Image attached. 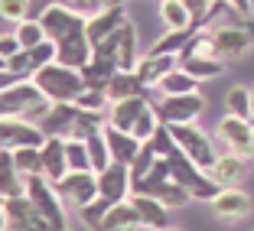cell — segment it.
Returning a JSON list of instances; mask_svg holds the SVG:
<instances>
[{"label":"cell","mask_w":254,"mask_h":231,"mask_svg":"<svg viewBox=\"0 0 254 231\" xmlns=\"http://www.w3.org/2000/svg\"><path fill=\"white\" fill-rule=\"evenodd\" d=\"M30 82L39 88V95H43L49 105H75V98L85 91L82 72H72V68L56 65V62L46 65V68H39Z\"/></svg>","instance_id":"6da1fadb"},{"label":"cell","mask_w":254,"mask_h":231,"mask_svg":"<svg viewBox=\"0 0 254 231\" xmlns=\"http://www.w3.org/2000/svg\"><path fill=\"white\" fill-rule=\"evenodd\" d=\"M170 134H173V143H176V150H180V153L195 166V170L209 173L212 166H215L218 150H215V140H212V134H205V130H202V127H195V124L170 127Z\"/></svg>","instance_id":"7a4b0ae2"},{"label":"cell","mask_w":254,"mask_h":231,"mask_svg":"<svg viewBox=\"0 0 254 231\" xmlns=\"http://www.w3.org/2000/svg\"><path fill=\"white\" fill-rule=\"evenodd\" d=\"M39 26H43L46 39L53 46H68V43L85 39V16L72 13L65 3H49L39 13Z\"/></svg>","instance_id":"3957f363"},{"label":"cell","mask_w":254,"mask_h":231,"mask_svg":"<svg viewBox=\"0 0 254 231\" xmlns=\"http://www.w3.org/2000/svg\"><path fill=\"white\" fill-rule=\"evenodd\" d=\"M26 199L33 202L36 215L46 222V228H49V231H68V222H65V205L59 202L56 189L49 186V182H46L43 176L26 179Z\"/></svg>","instance_id":"277c9868"},{"label":"cell","mask_w":254,"mask_h":231,"mask_svg":"<svg viewBox=\"0 0 254 231\" xmlns=\"http://www.w3.org/2000/svg\"><path fill=\"white\" fill-rule=\"evenodd\" d=\"M166 163H170V176L176 186H183L189 192V199H199V202H212V195L218 192V186L212 182L209 176L202 170H195L192 163H189L186 157H183L180 150H173L170 157H166Z\"/></svg>","instance_id":"5b68a950"},{"label":"cell","mask_w":254,"mask_h":231,"mask_svg":"<svg viewBox=\"0 0 254 231\" xmlns=\"http://www.w3.org/2000/svg\"><path fill=\"white\" fill-rule=\"evenodd\" d=\"M95 56H105V59H111L114 65H118V72H134L137 68V30H134V23L127 20L124 26H121L114 36H108L101 46H95L91 49Z\"/></svg>","instance_id":"8992f818"},{"label":"cell","mask_w":254,"mask_h":231,"mask_svg":"<svg viewBox=\"0 0 254 231\" xmlns=\"http://www.w3.org/2000/svg\"><path fill=\"white\" fill-rule=\"evenodd\" d=\"M205 111V98L199 95H183V98H163L157 105V117L163 127H183V124H195Z\"/></svg>","instance_id":"52a82bcc"},{"label":"cell","mask_w":254,"mask_h":231,"mask_svg":"<svg viewBox=\"0 0 254 231\" xmlns=\"http://www.w3.org/2000/svg\"><path fill=\"white\" fill-rule=\"evenodd\" d=\"M46 98L33 82H20L13 88L0 91V120H26V114L36 105H43Z\"/></svg>","instance_id":"ba28073f"},{"label":"cell","mask_w":254,"mask_h":231,"mask_svg":"<svg viewBox=\"0 0 254 231\" xmlns=\"http://www.w3.org/2000/svg\"><path fill=\"white\" fill-rule=\"evenodd\" d=\"M56 195H59L62 205H72V209H85L88 202L98 199V176L95 173H68L56 182Z\"/></svg>","instance_id":"9c48e42d"},{"label":"cell","mask_w":254,"mask_h":231,"mask_svg":"<svg viewBox=\"0 0 254 231\" xmlns=\"http://www.w3.org/2000/svg\"><path fill=\"white\" fill-rule=\"evenodd\" d=\"M251 130L254 124L251 120H241V117H228L225 114L215 127V137L222 143V153H235V157L248 160L251 157Z\"/></svg>","instance_id":"30bf717a"},{"label":"cell","mask_w":254,"mask_h":231,"mask_svg":"<svg viewBox=\"0 0 254 231\" xmlns=\"http://www.w3.org/2000/svg\"><path fill=\"white\" fill-rule=\"evenodd\" d=\"M212 215L218 218V222L225 225H235V222H245L248 215H251V195L245 192V189H218L215 195H212L209 202Z\"/></svg>","instance_id":"8fae6325"},{"label":"cell","mask_w":254,"mask_h":231,"mask_svg":"<svg viewBox=\"0 0 254 231\" xmlns=\"http://www.w3.org/2000/svg\"><path fill=\"white\" fill-rule=\"evenodd\" d=\"M124 23H127V7L124 3H105L101 13H95L91 20H85V39H88V46L95 49V46H101L108 36H114Z\"/></svg>","instance_id":"7c38bea8"},{"label":"cell","mask_w":254,"mask_h":231,"mask_svg":"<svg viewBox=\"0 0 254 231\" xmlns=\"http://www.w3.org/2000/svg\"><path fill=\"white\" fill-rule=\"evenodd\" d=\"M212 33V46H215V56L222 62L228 59H238V56H245L248 49H251V33L245 30V26H232V23H225V26H218V30H209Z\"/></svg>","instance_id":"4fadbf2b"},{"label":"cell","mask_w":254,"mask_h":231,"mask_svg":"<svg viewBox=\"0 0 254 231\" xmlns=\"http://www.w3.org/2000/svg\"><path fill=\"white\" fill-rule=\"evenodd\" d=\"M98 199L111 202V205L130 199V173H127V166L111 163L105 173H98Z\"/></svg>","instance_id":"5bb4252c"},{"label":"cell","mask_w":254,"mask_h":231,"mask_svg":"<svg viewBox=\"0 0 254 231\" xmlns=\"http://www.w3.org/2000/svg\"><path fill=\"white\" fill-rule=\"evenodd\" d=\"M39 160H43V179L49 186H56L62 176H68L65 140H62V137H46L43 147H39Z\"/></svg>","instance_id":"9a60e30c"},{"label":"cell","mask_w":254,"mask_h":231,"mask_svg":"<svg viewBox=\"0 0 254 231\" xmlns=\"http://www.w3.org/2000/svg\"><path fill=\"white\" fill-rule=\"evenodd\" d=\"M180 65V59H173V56H140V59H137V68H134V75L137 78H140V85L143 88H157L160 82H163L166 75L173 72V68Z\"/></svg>","instance_id":"2e32d148"},{"label":"cell","mask_w":254,"mask_h":231,"mask_svg":"<svg viewBox=\"0 0 254 231\" xmlns=\"http://www.w3.org/2000/svg\"><path fill=\"white\" fill-rule=\"evenodd\" d=\"M101 137H105V147H108L111 163H121V166L130 170V163H134L137 153H140V143H137L130 134H121V130H114V127H108V124H105V130H101Z\"/></svg>","instance_id":"e0dca14e"},{"label":"cell","mask_w":254,"mask_h":231,"mask_svg":"<svg viewBox=\"0 0 254 231\" xmlns=\"http://www.w3.org/2000/svg\"><path fill=\"white\" fill-rule=\"evenodd\" d=\"M245 170H248V160L235 157V153H218L215 166L209 170V179L218 189H235L245 179Z\"/></svg>","instance_id":"ac0fdd59"},{"label":"cell","mask_w":254,"mask_h":231,"mask_svg":"<svg viewBox=\"0 0 254 231\" xmlns=\"http://www.w3.org/2000/svg\"><path fill=\"white\" fill-rule=\"evenodd\" d=\"M127 202L134 205L140 228H150V231H166L170 228V212H166L157 199H150V195H130Z\"/></svg>","instance_id":"d6986e66"},{"label":"cell","mask_w":254,"mask_h":231,"mask_svg":"<svg viewBox=\"0 0 254 231\" xmlns=\"http://www.w3.org/2000/svg\"><path fill=\"white\" fill-rule=\"evenodd\" d=\"M105 98H108V105H118V101H130V98H150V88H143L134 72H118L108 82Z\"/></svg>","instance_id":"ffe728a7"},{"label":"cell","mask_w":254,"mask_h":231,"mask_svg":"<svg viewBox=\"0 0 254 231\" xmlns=\"http://www.w3.org/2000/svg\"><path fill=\"white\" fill-rule=\"evenodd\" d=\"M147 98H130V101H118V105L108 108V127L121 130V134H130V127L137 124L143 111H147Z\"/></svg>","instance_id":"44dd1931"},{"label":"cell","mask_w":254,"mask_h":231,"mask_svg":"<svg viewBox=\"0 0 254 231\" xmlns=\"http://www.w3.org/2000/svg\"><path fill=\"white\" fill-rule=\"evenodd\" d=\"M75 105H53L49 108V114L43 117V124H39V130H43V137H62L65 140L68 130H72L75 124Z\"/></svg>","instance_id":"7402d4cb"},{"label":"cell","mask_w":254,"mask_h":231,"mask_svg":"<svg viewBox=\"0 0 254 231\" xmlns=\"http://www.w3.org/2000/svg\"><path fill=\"white\" fill-rule=\"evenodd\" d=\"M16 195H26V179L16 173L13 153L0 150V199H16Z\"/></svg>","instance_id":"603a6c76"},{"label":"cell","mask_w":254,"mask_h":231,"mask_svg":"<svg viewBox=\"0 0 254 231\" xmlns=\"http://www.w3.org/2000/svg\"><path fill=\"white\" fill-rule=\"evenodd\" d=\"M114 75H118V65H114L111 59H105V56H95V53H91L88 65L82 68V82H85V88L105 91V88H108V82H111Z\"/></svg>","instance_id":"cb8c5ba5"},{"label":"cell","mask_w":254,"mask_h":231,"mask_svg":"<svg viewBox=\"0 0 254 231\" xmlns=\"http://www.w3.org/2000/svg\"><path fill=\"white\" fill-rule=\"evenodd\" d=\"M157 91L163 98H183V95H199V82H195L192 75H186L180 65L173 68L170 75H166L163 82L157 85Z\"/></svg>","instance_id":"d4e9b609"},{"label":"cell","mask_w":254,"mask_h":231,"mask_svg":"<svg viewBox=\"0 0 254 231\" xmlns=\"http://www.w3.org/2000/svg\"><path fill=\"white\" fill-rule=\"evenodd\" d=\"M140 228V222H137V212L130 202H118V205H111L105 215V222H101V231H137Z\"/></svg>","instance_id":"484cf974"},{"label":"cell","mask_w":254,"mask_h":231,"mask_svg":"<svg viewBox=\"0 0 254 231\" xmlns=\"http://www.w3.org/2000/svg\"><path fill=\"white\" fill-rule=\"evenodd\" d=\"M180 68L186 75H192L195 82H205V78H215L225 72L222 59H202V56H180Z\"/></svg>","instance_id":"4316f807"},{"label":"cell","mask_w":254,"mask_h":231,"mask_svg":"<svg viewBox=\"0 0 254 231\" xmlns=\"http://www.w3.org/2000/svg\"><path fill=\"white\" fill-rule=\"evenodd\" d=\"M160 20L166 23V33L192 30V20H189V10H186L183 0H163L160 3Z\"/></svg>","instance_id":"83f0119b"},{"label":"cell","mask_w":254,"mask_h":231,"mask_svg":"<svg viewBox=\"0 0 254 231\" xmlns=\"http://www.w3.org/2000/svg\"><path fill=\"white\" fill-rule=\"evenodd\" d=\"M105 124H108L105 114H85V111H78V114H75V124H72V130H68L65 140H82V143H85L88 137L101 134V130H105Z\"/></svg>","instance_id":"f1b7e54d"},{"label":"cell","mask_w":254,"mask_h":231,"mask_svg":"<svg viewBox=\"0 0 254 231\" xmlns=\"http://www.w3.org/2000/svg\"><path fill=\"white\" fill-rule=\"evenodd\" d=\"M225 114L251 120V88L248 85H235V88L225 91Z\"/></svg>","instance_id":"f546056e"},{"label":"cell","mask_w":254,"mask_h":231,"mask_svg":"<svg viewBox=\"0 0 254 231\" xmlns=\"http://www.w3.org/2000/svg\"><path fill=\"white\" fill-rule=\"evenodd\" d=\"M13 153V166L23 179H33V176H43V160H39V147H20V150H10Z\"/></svg>","instance_id":"4dcf8cb0"},{"label":"cell","mask_w":254,"mask_h":231,"mask_svg":"<svg viewBox=\"0 0 254 231\" xmlns=\"http://www.w3.org/2000/svg\"><path fill=\"white\" fill-rule=\"evenodd\" d=\"M150 199H157L166 212H170V209H183V205H189V202H192L186 189H183V186H176L173 179H170V182H163V186H157V189H153V192H150Z\"/></svg>","instance_id":"1f68e13d"},{"label":"cell","mask_w":254,"mask_h":231,"mask_svg":"<svg viewBox=\"0 0 254 231\" xmlns=\"http://www.w3.org/2000/svg\"><path fill=\"white\" fill-rule=\"evenodd\" d=\"M189 39H192V30H183V33H163V36L153 43L150 56H173V59H180V53L186 49Z\"/></svg>","instance_id":"d6a6232c"},{"label":"cell","mask_w":254,"mask_h":231,"mask_svg":"<svg viewBox=\"0 0 254 231\" xmlns=\"http://www.w3.org/2000/svg\"><path fill=\"white\" fill-rule=\"evenodd\" d=\"M183 3H186L189 20H192V33H202L205 23H209L218 10H225V3H212V0H183Z\"/></svg>","instance_id":"836d02e7"},{"label":"cell","mask_w":254,"mask_h":231,"mask_svg":"<svg viewBox=\"0 0 254 231\" xmlns=\"http://www.w3.org/2000/svg\"><path fill=\"white\" fill-rule=\"evenodd\" d=\"M85 150H88V163H91V173H105L108 166H111V157H108V147H105V137L95 134L85 140Z\"/></svg>","instance_id":"e575fe53"},{"label":"cell","mask_w":254,"mask_h":231,"mask_svg":"<svg viewBox=\"0 0 254 231\" xmlns=\"http://www.w3.org/2000/svg\"><path fill=\"white\" fill-rule=\"evenodd\" d=\"M157 127H160V117H157V108L147 105V111L137 117V124L130 127V137H134L137 143H150V137L157 134Z\"/></svg>","instance_id":"d590c367"},{"label":"cell","mask_w":254,"mask_h":231,"mask_svg":"<svg viewBox=\"0 0 254 231\" xmlns=\"http://www.w3.org/2000/svg\"><path fill=\"white\" fill-rule=\"evenodd\" d=\"M13 36L23 49H36V46L46 43V33H43V26H39V20H23L13 30Z\"/></svg>","instance_id":"8d00e7d4"},{"label":"cell","mask_w":254,"mask_h":231,"mask_svg":"<svg viewBox=\"0 0 254 231\" xmlns=\"http://www.w3.org/2000/svg\"><path fill=\"white\" fill-rule=\"evenodd\" d=\"M108 98L105 91H98V88H85L82 95L75 98V111H85V114H105L108 111Z\"/></svg>","instance_id":"74e56055"},{"label":"cell","mask_w":254,"mask_h":231,"mask_svg":"<svg viewBox=\"0 0 254 231\" xmlns=\"http://www.w3.org/2000/svg\"><path fill=\"white\" fill-rule=\"evenodd\" d=\"M65 163H68V173H91L88 150H85L82 140H65Z\"/></svg>","instance_id":"f35d334b"},{"label":"cell","mask_w":254,"mask_h":231,"mask_svg":"<svg viewBox=\"0 0 254 231\" xmlns=\"http://www.w3.org/2000/svg\"><path fill=\"white\" fill-rule=\"evenodd\" d=\"M108 209H111V202L95 199V202H88L85 209H78V218L85 222V228H88V231H101V222H105Z\"/></svg>","instance_id":"ab89813d"},{"label":"cell","mask_w":254,"mask_h":231,"mask_svg":"<svg viewBox=\"0 0 254 231\" xmlns=\"http://www.w3.org/2000/svg\"><path fill=\"white\" fill-rule=\"evenodd\" d=\"M150 147H153V157H157V160H166V157H170L173 150H176V143H173V134H170V127L160 124V127H157V134L150 137Z\"/></svg>","instance_id":"60d3db41"},{"label":"cell","mask_w":254,"mask_h":231,"mask_svg":"<svg viewBox=\"0 0 254 231\" xmlns=\"http://www.w3.org/2000/svg\"><path fill=\"white\" fill-rule=\"evenodd\" d=\"M0 16L3 20H13L20 26L26 20V3H20V0H0Z\"/></svg>","instance_id":"b9f144b4"},{"label":"cell","mask_w":254,"mask_h":231,"mask_svg":"<svg viewBox=\"0 0 254 231\" xmlns=\"http://www.w3.org/2000/svg\"><path fill=\"white\" fill-rule=\"evenodd\" d=\"M23 53V46L16 43V36L13 33H0V59H13V56H20Z\"/></svg>","instance_id":"7bdbcfd3"},{"label":"cell","mask_w":254,"mask_h":231,"mask_svg":"<svg viewBox=\"0 0 254 231\" xmlns=\"http://www.w3.org/2000/svg\"><path fill=\"white\" fill-rule=\"evenodd\" d=\"M20 82H26V78H20V75H13V72H0V91L13 88V85H20Z\"/></svg>","instance_id":"ee69618b"},{"label":"cell","mask_w":254,"mask_h":231,"mask_svg":"<svg viewBox=\"0 0 254 231\" xmlns=\"http://www.w3.org/2000/svg\"><path fill=\"white\" fill-rule=\"evenodd\" d=\"M0 231H7V218H3V205H0Z\"/></svg>","instance_id":"f6af8a7d"},{"label":"cell","mask_w":254,"mask_h":231,"mask_svg":"<svg viewBox=\"0 0 254 231\" xmlns=\"http://www.w3.org/2000/svg\"><path fill=\"white\" fill-rule=\"evenodd\" d=\"M251 124H254V85H251Z\"/></svg>","instance_id":"bcb514c9"},{"label":"cell","mask_w":254,"mask_h":231,"mask_svg":"<svg viewBox=\"0 0 254 231\" xmlns=\"http://www.w3.org/2000/svg\"><path fill=\"white\" fill-rule=\"evenodd\" d=\"M26 231H49L46 225H36V228H26Z\"/></svg>","instance_id":"7dc6e473"},{"label":"cell","mask_w":254,"mask_h":231,"mask_svg":"<svg viewBox=\"0 0 254 231\" xmlns=\"http://www.w3.org/2000/svg\"><path fill=\"white\" fill-rule=\"evenodd\" d=\"M0 72H7V59H0Z\"/></svg>","instance_id":"c3c4849f"},{"label":"cell","mask_w":254,"mask_h":231,"mask_svg":"<svg viewBox=\"0 0 254 231\" xmlns=\"http://www.w3.org/2000/svg\"><path fill=\"white\" fill-rule=\"evenodd\" d=\"M251 157H254V130H251Z\"/></svg>","instance_id":"681fc988"},{"label":"cell","mask_w":254,"mask_h":231,"mask_svg":"<svg viewBox=\"0 0 254 231\" xmlns=\"http://www.w3.org/2000/svg\"><path fill=\"white\" fill-rule=\"evenodd\" d=\"M166 231H173V228H166Z\"/></svg>","instance_id":"f907efd6"},{"label":"cell","mask_w":254,"mask_h":231,"mask_svg":"<svg viewBox=\"0 0 254 231\" xmlns=\"http://www.w3.org/2000/svg\"><path fill=\"white\" fill-rule=\"evenodd\" d=\"M0 202H3V199H0Z\"/></svg>","instance_id":"816d5d0a"}]
</instances>
